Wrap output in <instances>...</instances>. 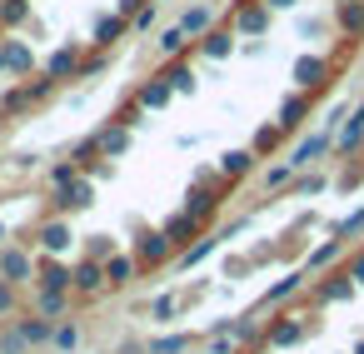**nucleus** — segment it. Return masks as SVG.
<instances>
[{"label": "nucleus", "instance_id": "6e6552de", "mask_svg": "<svg viewBox=\"0 0 364 354\" xmlns=\"http://www.w3.org/2000/svg\"><path fill=\"white\" fill-rule=\"evenodd\" d=\"M46 245H50V250H60V245H65V230H60V225H55V230H46Z\"/></svg>", "mask_w": 364, "mask_h": 354}, {"label": "nucleus", "instance_id": "0eeeda50", "mask_svg": "<svg viewBox=\"0 0 364 354\" xmlns=\"http://www.w3.org/2000/svg\"><path fill=\"white\" fill-rule=\"evenodd\" d=\"M55 344H60V349H75V329H70V324H65V329H55Z\"/></svg>", "mask_w": 364, "mask_h": 354}, {"label": "nucleus", "instance_id": "7ed1b4c3", "mask_svg": "<svg viewBox=\"0 0 364 354\" xmlns=\"http://www.w3.org/2000/svg\"><path fill=\"white\" fill-rule=\"evenodd\" d=\"M65 309V289H46L41 294V314H60Z\"/></svg>", "mask_w": 364, "mask_h": 354}, {"label": "nucleus", "instance_id": "9d476101", "mask_svg": "<svg viewBox=\"0 0 364 354\" xmlns=\"http://www.w3.org/2000/svg\"><path fill=\"white\" fill-rule=\"evenodd\" d=\"M354 354H364V344H359V349H354Z\"/></svg>", "mask_w": 364, "mask_h": 354}, {"label": "nucleus", "instance_id": "39448f33", "mask_svg": "<svg viewBox=\"0 0 364 354\" xmlns=\"http://www.w3.org/2000/svg\"><path fill=\"white\" fill-rule=\"evenodd\" d=\"M105 279H110V284H125V279H130V259H115V264L105 269Z\"/></svg>", "mask_w": 364, "mask_h": 354}, {"label": "nucleus", "instance_id": "1a4fd4ad", "mask_svg": "<svg viewBox=\"0 0 364 354\" xmlns=\"http://www.w3.org/2000/svg\"><path fill=\"white\" fill-rule=\"evenodd\" d=\"M11 304H16V294H11V284H0V314H6Z\"/></svg>", "mask_w": 364, "mask_h": 354}, {"label": "nucleus", "instance_id": "f03ea898", "mask_svg": "<svg viewBox=\"0 0 364 354\" xmlns=\"http://www.w3.org/2000/svg\"><path fill=\"white\" fill-rule=\"evenodd\" d=\"M41 339H50V324L46 319H26L21 324V344H41Z\"/></svg>", "mask_w": 364, "mask_h": 354}, {"label": "nucleus", "instance_id": "423d86ee", "mask_svg": "<svg viewBox=\"0 0 364 354\" xmlns=\"http://www.w3.org/2000/svg\"><path fill=\"white\" fill-rule=\"evenodd\" d=\"M289 339H299V324H274V344H289Z\"/></svg>", "mask_w": 364, "mask_h": 354}, {"label": "nucleus", "instance_id": "f257e3e1", "mask_svg": "<svg viewBox=\"0 0 364 354\" xmlns=\"http://www.w3.org/2000/svg\"><path fill=\"white\" fill-rule=\"evenodd\" d=\"M0 269H6V279H26L31 274V259L21 250H11V254H0Z\"/></svg>", "mask_w": 364, "mask_h": 354}, {"label": "nucleus", "instance_id": "20e7f679", "mask_svg": "<svg viewBox=\"0 0 364 354\" xmlns=\"http://www.w3.org/2000/svg\"><path fill=\"white\" fill-rule=\"evenodd\" d=\"M95 284H100V269L95 264H80L75 269V289H95Z\"/></svg>", "mask_w": 364, "mask_h": 354}]
</instances>
